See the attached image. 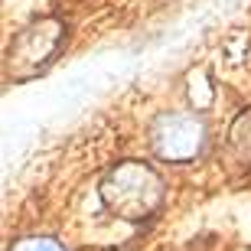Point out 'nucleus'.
Returning <instances> with one entry per match:
<instances>
[{"instance_id": "obj_1", "label": "nucleus", "mask_w": 251, "mask_h": 251, "mask_svg": "<svg viewBox=\"0 0 251 251\" xmlns=\"http://www.w3.org/2000/svg\"><path fill=\"white\" fill-rule=\"evenodd\" d=\"M205 127L196 114H163L153 124V147L163 160H189L202 150Z\"/></svg>"}, {"instance_id": "obj_2", "label": "nucleus", "mask_w": 251, "mask_h": 251, "mask_svg": "<svg viewBox=\"0 0 251 251\" xmlns=\"http://www.w3.org/2000/svg\"><path fill=\"white\" fill-rule=\"evenodd\" d=\"M17 251H62L56 242H46V238H33V242L17 245Z\"/></svg>"}]
</instances>
